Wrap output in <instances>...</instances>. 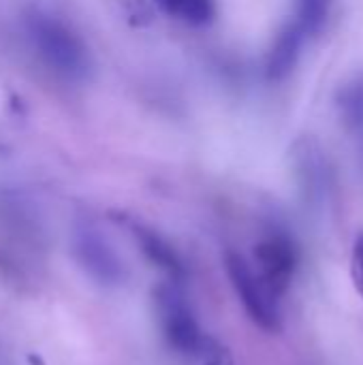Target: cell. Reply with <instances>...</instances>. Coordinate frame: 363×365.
<instances>
[{"label": "cell", "mask_w": 363, "mask_h": 365, "mask_svg": "<svg viewBox=\"0 0 363 365\" xmlns=\"http://www.w3.org/2000/svg\"><path fill=\"white\" fill-rule=\"evenodd\" d=\"M329 0H295V24L304 36H312L323 30L327 21Z\"/></svg>", "instance_id": "cell-10"}, {"label": "cell", "mask_w": 363, "mask_h": 365, "mask_svg": "<svg viewBox=\"0 0 363 365\" xmlns=\"http://www.w3.org/2000/svg\"><path fill=\"white\" fill-rule=\"evenodd\" d=\"M338 107L347 130L357 139L363 152V79H353L338 96Z\"/></svg>", "instance_id": "cell-8"}, {"label": "cell", "mask_w": 363, "mask_h": 365, "mask_svg": "<svg viewBox=\"0 0 363 365\" xmlns=\"http://www.w3.org/2000/svg\"><path fill=\"white\" fill-rule=\"evenodd\" d=\"M158 310L163 319V327L167 334V340L171 346H175L180 353H195L201 342V331L197 327V321L193 319L188 306L173 289H160L158 291Z\"/></svg>", "instance_id": "cell-5"}, {"label": "cell", "mask_w": 363, "mask_h": 365, "mask_svg": "<svg viewBox=\"0 0 363 365\" xmlns=\"http://www.w3.org/2000/svg\"><path fill=\"white\" fill-rule=\"evenodd\" d=\"M26 36L41 64L62 81L81 83L92 73V53L81 34L64 19L34 9L24 19Z\"/></svg>", "instance_id": "cell-1"}, {"label": "cell", "mask_w": 363, "mask_h": 365, "mask_svg": "<svg viewBox=\"0 0 363 365\" xmlns=\"http://www.w3.org/2000/svg\"><path fill=\"white\" fill-rule=\"evenodd\" d=\"M351 282L363 299V231L355 237V244L351 250Z\"/></svg>", "instance_id": "cell-11"}, {"label": "cell", "mask_w": 363, "mask_h": 365, "mask_svg": "<svg viewBox=\"0 0 363 365\" xmlns=\"http://www.w3.org/2000/svg\"><path fill=\"white\" fill-rule=\"evenodd\" d=\"M73 250L79 265L101 284H118L124 278V267L103 235L90 225H81L73 235Z\"/></svg>", "instance_id": "cell-3"}, {"label": "cell", "mask_w": 363, "mask_h": 365, "mask_svg": "<svg viewBox=\"0 0 363 365\" xmlns=\"http://www.w3.org/2000/svg\"><path fill=\"white\" fill-rule=\"evenodd\" d=\"M255 259L259 263V278L274 297H280L295 274L297 267V248L285 235H272L257 244Z\"/></svg>", "instance_id": "cell-4"}, {"label": "cell", "mask_w": 363, "mask_h": 365, "mask_svg": "<svg viewBox=\"0 0 363 365\" xmlns=\"http://www.w3.org/2000/svg\"><path fill=\"white\" fill-rule=\"evenodd\" d=\"M304 38L306 36L295 21L287 24L278 32V36L274 38L272 49L267 53V60H265V75L270 81H282L293 73V68L300 60V53H302Z\"/></svg>", "instance_id": "cell-6"}, {"label": "cell", "mask_w": 363, "mask_h": 365, "mask_svg": "<svg viewBox=\"0 0 363 365\" xmlns=\"http://www.w3.org/2000/svg\"><path fill=\"white\" fill-rule=\"evenodd\" d=\"M227 274L231 278V284L244 304L248 317L267 334H278L282 323H280V312L276 306V297L267 291V287L261 282V278L252 272V267L246 263V259L237 252H227L225 257Z\"/></svg>", "instance_id": "cell-2"}, {"label": "cell", "mask_w": 363, "mask_h": 365, "mask_svg": "<svg viewBox=\"0 0 363 365\" xmlns=\"http://www.w3.org/2000/svg\"><path fill=\"white\" fill-rule=\"evenodd\" d=\"M169 17L188 26H208L216 15L214 0H154Z\"/></svg>", "instance_id": "cell-9"}, {"label": "cell", "mask_w": 363, "mask_h": 365, "mask_svg": "<svg viewBox=\"0 0 363 365\" xmlns=\"http://www.w3.org/2000/svg\"><path fill=\"white\" fill-rule=\"evenodd\" d=\"M135 237L143 250V255L158 265L160 269H165L167 274H171L173 278H184L186 276V265L182 261V257L178 255V250L156 231L148 229V227H135Z\"/></svg>", "instance_id": "cell-7"}]
</instances>
